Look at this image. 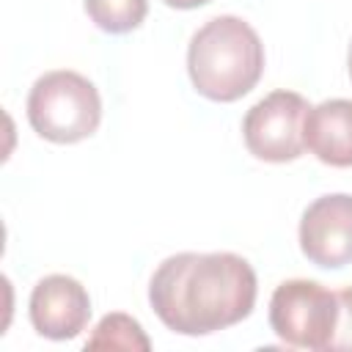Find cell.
Returning <instances> with one entry per match:
<instances>
[{"instance_id":"6da1fadb","label":"cell","mask_w":352,"mask_h":352,"mask_svg":"<svg viewBox=\"0 0 352 352\" xmlns=\"http://www.w3.org/2000/svg\"><path fill=\"white\" fill-rule=\"evenodd\" d=\"M256 292V272L242 256L179 253L151 275L148 302L168 330L209 336L250 316Z\"/></svg>"},{"instance_id":"7a4b0ae2","label":"cell","mask_w":352,"mask_h":352,"mask_svg":"<svg viewBox=\"0 0 352 352\" xmlns=\"http://www.w3.org/2000/svg\"><path fill=\"white\" fill-rule=\"evenodd\" d=\"M187 72L195 91L212 102H236L264 72V44L239 16H214L190 38Z\"/></svg>"},{"instance_id":"3957f363","label":"cell","mask_w":352,"mask_h":352,"mask_svg":"<svg viewBox=\"0 0 352 352\" xmlns=\"http://www.w3.org/2000/svg\"><path fill=\"white\" fill-rule=\"evenodd\" d=\"M28 121L36 135L52 143H77L96 132L102 99L94 82L77 72L41 74L28 94Z\"/></svg>"},{"instance_id":"277c9868","label":"cell","mask_w":352,"mask_h":352,"mask_svg":"<svg viewBox=\"0 0 352 352\" xmlns=\"http://www.w3.org/2000/svg\"><path fill=\"white\" fill-rule=\"evenodd\" d=\"M338 322V297L316 280H283L270 300V324L275 336L300 349H330Z\"/></svg>"},{"instance_id":"5b68a950","label":"cell","mask_w":352,"mask_h":352,"mask_svg":"<svg viewBox=\"0 0 352 352\" xmlns=\"http://www.w3.org/2000/svg\"><path fill=\"white\" fill-rule=\"evenodd\" d=\"M308 110V102L294 91H272L256 102L242 121L248 151L264 162H292L302 157V121Z\"/></svg>"},{"instance_id":"8992f818","label":"cell","mask_w":352,"mask_h":352,"mask_svg":"<svg viewBox=\"0 0 352 352\" xmlns=\"http://www.w3.org/2000/svg\"><path fill=\"white\" fill-rule=\"evenodd\" d=\"M300 250L311 264L327 270L352 261V195H322L302 212Z\"/></svg>"},{"instance_id":"52a82bcc","label":"cell","mask_w":352,"mask_h":352,"mask_svg":"<svg viewBox=\"0 0 352 352\" xmlns=\"http://www.w3.org/2000/svg\"><path fill=\"white\" fill-rule=\"evenodd\" d=\"M91 297L85 286L69 275H47L33 286L30 322L38 336L69 341L88 327Z\"/></svg>"},{"instance_id":"ba28073f","label":"cell","mask_w":352,"mask_h":352,"mask_svg":"<svg viewBox=\"0 0 352 352\" xmlns=\"http://www.w3.org/2000/svg\"><path fill=\"white\" fill-rule=\"evenodd\" d=\"M305 148L324 165L352 168V102L327 99L305 113Z\"/></svg>"},{"instance_id":"9c48e42d","label":"cell","mask_w":352,"mask_h":352,"mask_svg":"<svg viewBox=\"0 0 352 352\" xmlns=\"http://www.w3.org/2000/svg\"><path fill=\"white\" fill-rule=\"evenodd\" d=\"M151 341L143 327L126 314H107L85 341V349H126V352H148Z\"/></svg>"},{"instance_id":"30bf717a","label":"cell","mask_w":352,"mask_h":352,"mask_svg":"<svg viewBox=\"0 0 352 352\" xmlns=\"http://www.w3.org/2000/svg\"><path fill=\"white\" fill-rule=\"evenodd\" d=\"M85 11L99 30L129 33L146 19L148 0H85Z\"/></svg>"},{"instance_id":"8fae6325","label":"cell","mask_w":352,"mask_h":352,"mask_svg":"<svg viewBox=\"0 0 352 352\" xmlns=\"http://www.w3.org/2000/svg\"><path fill=\"white\" fill-rule=\"evenodd\" d=\"M338 297V322L330 341L333 352H352V286L336 292Z\"/></svg>"},{"instance_id":"7c38bea8","label":"cell","mask_w":352,"mask_h":352,"mask_svg":"<svg viewBox=\"0 0 352 352\" xmlns=\"http://www.w3.org/2000/svg\"><path fill=\"white\" fill-rule=\"evenodd\" d=\"M162 3L170 8H198V6H206L209 0H162Z\"/></svg>"},{"instance_id":"4fadbf2b","label":"cell","mask_w":352,"mask_h":352,"mask_svg":"<svg viewBox=\"0 0 352 352\" xmlns=\"http://www.w3.org/2000/svg\"><path fill=\"white\" fill-rule=\"evenodd\" d=\"M346 66H349V77H352V44H349V55H346Z\"/></svg>"}]
</instances>
